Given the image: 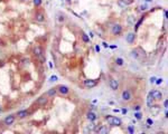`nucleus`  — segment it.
Listing matches in <instances>:
<instances>
[{
  "mask_svg": "<svg viewBox=\"0 0 168 134\" xmlns=\"http://www.w3.org/2000/svg\"><path fill=\"white\" fill-rule=\"evenodd\" d=\"M33 54H34V56L38 59V60H40L42 63H45V55H44L43 48H42L39 45H34Z\"/></svg>",
  "mask_w": 168,
  "mask_h": 134,
  "instance_id": "f257e3e1",
  "label": "nucleus"
},
{
  "mask_svg": "<svg viewBox=\"0 0 168 134\" xmlns=\"http://www.w3.org/2000/svg\"><path fill=\"white\" fill-rule=\"evenodd\" d=\"M105 121H107L108 124H110L111 126H120V125H122V121H121V119L118 117V116L107 115L105 116Z\"/></svg>",
  "mask_w": 168,
  "mask_h": 134,
  "instance_id": "f03ea898",
  "label": "nucleus"
},
{
  "mask_svg": "<svg viewBox=\"0 0 168 134\" xmlns=\"http://www.w3.org/2000/svg\"><path fill=\"white\" fill-rule=\"evenodd\" d=\"M110 30H111V34H112L113 36H119V35L122 34L123 27H122V25H121V24L116 22V24H113L112 26L110 27Z\"/></svg>",
  "mask_w": 168,
  "mask_h": 134,
  "instance_id": "7ed1b4c3",
  "label": "nucleus"
},
{
  "mask_svg": "<svg viewBox=\"0 0 168 134\" xmlns=\"http://www.w3.org/2000/svg\"><path fill=\"white\" fill-rule=\"evenodd\" d=\"M121 100L122 102H125V103H128V102H131L133 96H132V93L130 89H123L122 93H121Z\"/></svg>",
  "mask_w": 168,
  "mask_h": 134,
  "instance_id": "20e7f679",
  "label": "nucleus"
},
{
  "mask_svg": "<svg viewBox=\"0 0 168 134\" xmlns=\"http://www.w3.org/2000/svg\"><path fill=\"white\" fill-rule=\"evenodd\" d=\"M131 56L136 59H141V58L145 57V50L140 47H138V48L131 50Z\"/></svg>",
  "mask_w": 168,
  "mask_h": 134,
  "instance_id": "39448f33",
  "label": "nucleus"
},
{
  "mask_svg": "<svg viewBox=\"0 0 168 134\" xmlns=\"http://www.w3.org/2000/svg\"><path fill=\"white\" fill-rule=\"evenodd\" d=\"M16 114H9V115L5 116V119L2 120V123L3 125H6V126H10V125H12L14 123L16 122Z\"/></svg>",
  "mask_w": 168,
  "mask_h": 134,
  "instance_id": "423d86ee",
  "label": "nucleus"
},
{
  "mask_svg": "<svg viewBox=\"0 0 168 134\" xmlns=\"http://www.w3.org/2000/svg\"><path fill=\"white\" fill-rule=\"evenodd\" d=\"M30 115H31V112L29 110H20L16 113V117L18 120H25L27 117H29Z\"/></svg>",
  "mask_w": 168,
  "mask_h": 134,
  "instance_id": "0eeeda50",
  "label": "nucleus"
},
{
  "mask_svg": "<svg viewBox=\"0 0 168 134\" xmlns=\"http://www.w3.org/2000/svg\"><path fill=\"white\" fill-rule=\"evenodd\" d=\"M34 20L36 22H38V24H43L46 20V15L42 11H37L35 13V16H34Z\"/></svg>",
  "mask_w": 168,
  "mask_h": 134,
  "instance_id": "6e6552de",
  "label": "nucleus"
},
{
  "mask_svg": "<svg viewBox=\"0 0 168 134\" xmlns=\"http://www.w3.org/2000/svg\"><path fill=\"white\" fill-rule=\"evenodd\" d=\"M56 88H57V93L62 96H67L70 94V88L66 85H58Z\"/></svg>",
  "mask_w": 168,
  "mask_h": 134,
  "instance_id": "1a4fd4ad",
  "label": "nucleus"
},
{
  "mask_svg": "<svg viewBox=\"0 0 168 134\" xmlns=\"http://www.w3.org/2000/svg\"><path fill=\"white\" fill-rule=\"evenodd\" d=\"M83 84H84L86 88H93L99 84V80L98 79H85Z\"/></svg>",
  "mask_w": 168,
  "mask_h": 134,
  "instance_id": "9d476101",
  "label": "nucleus"
},
{
  "mask_svg": "<svg viewBox=\"0 0 168 134\" xmlns=\"http://www.w3.org/2000/svg\"><path fill=\"white\" fill-rule=\"evenodd\" d=\"M109 85H110V88L112 91H118L119 89V82L116 78H113V77L109 78Z\"/></svg>",
  "mask_w": 168,
  "mask_h": 134,
  "instance_id": "9b49d317",
  "label": "nucleus"
},
{
  "mask_svg": "<svg viewBox=\"0 0 168 134\" xmlns=\"http://www.w3.org/2000/svg\"><path fill=\"white\" fill-rule=\"evenodd\" d=\"M47 102H48V97H47V95L46 94H44V95H42V96H39V97L37 98L36 104L37 105H39V106H44V105L47 104Z\"/></svg>",
  "mask_w": 168,
  "mask_h": 134,
  "instance_id": "f8f14e48",
  "label": "nucleus"
},
{
  "mask_svg": "<svg viewBox=\"0 0 168 134\" xmlns=\"http://www.w3.org/2000/svg\"><path fill=\"white\" fill-rule=\"evenodd\" d=\"M151 95H153V97L155 100H162V93L158 89H153V92H150Z\"/></svg>",
  "mask_w": 168,
  "mask_h": 134,
  "instance_id": "ddd939ff",
  "label": "nucleus"
},
{
  "mask_svg": "<svg viewBox=\"0 0 168 134\" xmlns=\"http://www.w3.org/2000/svg\"><path fill=\"white\" fill-rule=\"evenodd\" d=\"M86 119L89 120L90 122H94L98 120V115H96V113H94L93 111H90V112L86 113Z\"/></svg>",
  "mask_w": 168,
  "mask_h": 134,
  "instance_id": "4468645a",
  "label": "nucleus"
},
{
  "mask_svg": "<svg viewBox=\"0 0 168 134\" xmlns=\"http://www.w3.org/2000/svg\"><path fill=\"white\" fill-rule=\"evenodd\" d=\"M125 40H127V43H128V44H133L134 40H136V34H134V33L127 34V36H125Z\"/></svg>",
  "mask_w": 168,
  "mask_h": 134,
  "instance_id": "2eb2a0df",
  "label": "nucleus"
},
{
  "mask_svg": "<svg viewBox=\"0 0 168 134\" xmlns=\"http://www.w3.org/2000/svg\"><path fill=\"white\" fill-rule=\"evenodd\" d=\"M46 95H47V97H54V96H56V95L58 94L57 93V88H56V87H53V88H49L48 91L46 92L45 93Z\"/></svg>",
  "mask_w": 168,
  "mask_h": 134,
  "instance_id": "dca6fc26",
  "label": "nucleus"
},
{
  "mask_svg": "<svg viewBox=\"0 0 168 134\" xmlns=\"http://www.w3.org/2000/svg\"><path fill=\"white\" fill-rule=\"evenodd\" d=\"M96 132L99 134H108L109 133V128L105 126V125H101L100 127L96 128Z\"/></svg>",
  "mask_w": 168,
  "mask_h": 134,
  "instance_id": "f3484780",
  "label": "nucleus"
},
{
  "mask_svg": "<svg viewBox=\"0 0 168 134\" xmlns=\"http://www.w3.org/2000/svg\"><path fill=\"white\" fill-rule=\"evenodd\" d=\"M153 103H155V100H153L151 93H149V94H148V96H147V105H148L149 107H151L153 105Z\"/></svg>",
  "mask_w": 168,
  "mask_h": 134,
  "instance_id": "a211bd4d",
  "label": "nucleus"
},
{
  "mask_svg": "<svg viewBox=\"0 0 168 134\" xmlns=\"http://www.w3.org/2000/svg\"><path fill=\"white\" fill-rule=\"evenodd\" d=\"M118 2H119L120 6L125 7V6H129V5H131V3L133 2V0H119Z\"/></svg>",
  "mask_w": 168,
  "mask_h": 134,
  "instance_id": "6ab92c4d",
  "label": "nucleus"
},
{
  "mask_svg": "<svg viewBox=\"0 0 168 134\" xmlns=\"http://www.w3.org/2000/svg\"><path fill=\"white\" fill-rule=\"evenodd\" d=\"M116 64L118 65V66H123V65H124V60H123L122 58H120V57H117L116 58Z\"/></svg>",
  "mask_w": 168,
  "mask_h": 134,
  "instance_id": "aec40b11",
  "label": "nucleus"
},
{
  "mask_svg": "<svg viewBox=\"0 0 168 134\" xmlns=\"http://www.w3.org/2000/svg\"><path fill=\"white\" fill-rule=\"evenodd\" d=\"M57 21L61 22V24L65 21V16L63 15V13H58V15H57Z\"/></svg>",
  "mask_w": 168,
  "mask_h": 134,
  "instance_id": "412c9836",
  "label": "nucleus"
},
{
  "mask_svg": "<svg viewBox=\"0 0 168 134\" xmlns=\"http://www.w3.org/2000/svg\"><path fill=\"white\" fill-rule=\"evenodd\" d=\"M33 3H34V6L36 7V8H38V7L42 6V3H43V0H33Z\"/></svg>",
  "mask_w": 168,
  "mask_h": 134,
  "instance_id": "4be33fe9",
  "label": "nucleus"
},
{
  "mask_svg": "<svg viewBox=\"0 0 168 134\" xmlns=\"http://www.w3.org/2000/svg\"><path fill=\"white\" fill-rule=\"evenodd\" d=\"M82 40L84 41V43H89V41H90L89 36H88L85 33H82Z\"/></svg>",
  "mask_w": 168,
  "mask_h": 134,
  "instance_id": "5701e85b",
  "label": "nucleus"
},
{
  "mask_svg": "<svg viewBox=\"0 0 168 134\" xmlns=\"http://www.w3.org/2000/svg\"><path fill=\"white\" fill-rule=\"evenodd\" d=\"M138 9H139V11H147V9H148V7L146 6V5H141V6L138 7Z\"/></svg>",
  "mask_w": 168,
  "mask_h": 134,
  "instance_id": "b1692460",
  "label": "nucleus"
},
{
  "mask_svg": "<svg viewBox=\"0 0 168 134\" xmlns=\"http://www.w3.org/2000/svg\"><path fill=\"white\" fill-rule=\"evenodd\" d=\"M134 117H136L137 120H141V119H142V114H141V113L138 111V112L134 113Z\"/></svg>",
  "mask_w": 168,
  "mask_h": 134,
  "instance_id": "393cba45",
  "label": "nucleus"
},
{
  "mask_svg": "<svg viewBox=\"0 0 168 134\" xmlns=\"http://www.w3.org/2000/svg\"><path fill=\"white\" fill-rule=\"evenodd\" d=\"M144 19H145V16H142V17H141V19L140 20H139V21L137 22V25H136V29H134V30H138V28H139V26H140V24L142 21H144Z\"/></svg>",
  "mask_w": 168,
  "mask_h": 134,
  "instance_id": "a878e982",
  "label": "nucleus"
},
{
  "mask_svg": "<svg viewBox=\"0 0 168 134\" xmlns=\"http://www.w3.org/2000/svg\"><path fill=\"white\" fill-rule=\"evenodd\" d=\"M141 110V106L139 105V104H137V105H134L133 106V111L134 112H138V111H140Z\"/></svg>",
  "mask_w": 168,
  "mask_h": 134,
  "instance_id": "bb28decb",
  "label": "nucleus"
},
{
  "mask_svg": "<svg viewBox=\"0 0 168 134\" xmlns=\"http://www.w3.org/2000/svg\"><path fill=\"white\" fill-rule=\"evenodd\" d=\"M22 65H25V66L27 65V66H28V65H29V59H28V58H27V59H22Z\"/></svg>",
  "mask_w": 168,
  "mask_h": 134,
  "instance_id": "cd10ccee",
  "label": "nucleus"
},
{
  "mask_svg": "<svg viewBox=\"0 0 168 134\" xmlns=\"http://www.w3.org/2000/svg\"><path fill=\"white\" fill-rule=\"evenodd\" d=\"M155 83H156L157 85H160L162 83V78H156V80H155Z\"/></svg>",
  "mask_w": 168,
  "mask_h": 134,
  "instance_id": "c85d7f7f",
  "label": "nucleus"
},
{
  "mask_svg": "<svg viewBox=\"0 0 168 134\" xmlns=\"http://www.w3.org/2000/svg\"><path fill=\"white\" fill-rule=\"evenodd\" d=\"M57 80V76H52L51 78H49V82L53 83V82H56Z\"/></svg>",
  "mask_w": 168,
  "mask_h": 134,
  "instance_id": "c756f323",
  "label": "nucleus"
},
{
  "mask_svg": "<svg viewBox=\"0 0 168 134\" xmlns=\"http://www.w3.org/2000/svg\"><path fill=\"white\" fill-rule=\"evenodd\" d=\"M128 131L129 132H130V133H134V128H133V126H132V125H130V126H129V127H128Z\"/></svg>",
  "mask_w": 168,
  "mask_h": 134,
  "instance_id": "7c9ffc66",
  "label": "nucleus"
},
{
  "mask_svg": "<svg viewBox=\"0 0 168 134\" xmlns=\"http://www.w3.org/2000/svg\"><path fill=\"white\" fill-rule=\"evenodd\" d=\"M147 124H148V125H153V121L151 119H148V120H147Z\"/></svg>",
  "mask_w": 168,
  "mask_h": 134,
  "instance_id": "2f4dec72",
  "label": "nucleus"
},
{
  "mask_svg": "<svg viewBox=\"0 0 168 134\" xmlns=\"http://www.w3.org/2000/svg\"><path fill=\"white\" fill-rule=\"evenodd\" d=\"M155 80H156V77H151V78H150V83H151V84L155 83Z\"/></svg>",
  "mask_w": 168,
  "mask_h": 134,
  "instance_id": "473e14b6",
  "label": "nucleus"
},
{
  "mask_svg": "<svg viewBox=\"0 0 168 134\" xmlns=\"http://www.w3.org/2000/svg\"><path fill=\"white\" fill-rule=\"evenodd\" d=\"M102 45H103L104 47H105V48H109V45H108V44L105 43V41H103V43H102Z\"/></svg>",
  "mask_w": 168,
  "mask_h": 134,
  "instance_id": "72a5a7b5",
  "label": "nucleus"
},
{
  "mask_svg": "<svg viewBox=\"0 0 168 134\" xmlns=\"http://www.w3.org/2000/svg\"><path fill=\"white\" fill-rule=\"evenodd\" d=\"M121 112H122V114H125V113H127V110H125V108H122Z\"/></svg>",
  "mask_w": 168,
  "mask_h": 134,
  "instance_id": "f704fd0d",
  "label": "nucleus"
},
{
  "mask_svg": "<svg viewBox=\"0 0 168 134\" xmlns=\"http://www.w3.org/2000/svg\"><path fill=\"white\" fill-rule=\"evenodd\" d=\"M95 50H96V52H100V47H99V46H95Z\"/></svg>",
  "mask_w": 168,
  "mask_h": 134,
  "instance_id": "c9c22d12",
  "label": "nucleus"
},
{
  "mask_svg": "<svg viewBox=\"0 0 168 134\" xmlns=\"http://www.w3.org/2000/svg\"><path fill=\"white\" fill-rule=\"evenodd\" d=\"M3 112V110H2V106H1V105H0V114H1V113Z\"/></svg>",
  "mask_w": 168,
  "mask_h": 134,
  "instance_id": "e433bc0d",
  "label": "nucleus"
},
{
  "mask_svg": "<svg viewBox=\"0 0 168 134\" xmlns=\"http://www.w3.org/2000/svg\"><path fill=\"white\" fill-rule=\"evenodd\" d=\"M164 17H165V18H167V15H166V10H164Z\"/></svg>",
  "mask_w": 168,
  "mask_h": 134,
  "instance_id": "4c0bfd02",
  "label": "nucleus"
},
{
  "mask_svg": "<svg viewBox=\"0 0 168 134\" xmlns=\"http://www.w3.org/2000/svg\"><path fill=\"white\" fill-rule=\"evenodd\" d=\"M22 2H28V1H29V0H22Z\"/></svg>",
  "mask_w": 168,
  "mask_h": 134,
  "instance_id": "58836bf2",
  "label": "nucleus"
},
{
  "mask_svg": "<svg viewBox=\"0 0 168 134\" xmlns=\"http://www.w3.org/2000/svg\"><path fill=\"white\" fill-rule=\"evenodd\" d=\"M1 45H2V40L0 39V46H1Z\"/></svg>",
  "mask_w": 168,
  "mask_h": 134,
  "instance_id": "ea45409f",
  "label": "nucleus"
},
{
  "mask_svg": "<svg viewBox=\"0 0 168 134\" xmlns=\"http://www.w3.org/2000/svg\"><path fill=\"white\" fill-rule=\"evenodd\" d=\"M67 1V3H71V0H66Z\"/></svg>",
  "mask_w": 168,
  "mask_h": 134,
  "instance_id": "a19ab883",
  "label": "nucleus"
}]
</instances>
